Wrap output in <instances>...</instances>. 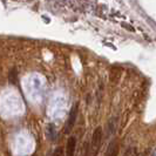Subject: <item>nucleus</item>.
Here are the masks:
<instances>
[{
  "label": "nucleus",
  "mask_w": 156,
  "mask_h": 156,
  "mask_svg": "<svg viewBox=\"0 0 156 156\" xmlns=\"http://www.w3.org/2000/svg\"><path fill=\"white\" fill-rule=\"evenodd\" d=\"M52 156H65L62 148H61V147H58V148L54 150V153H53V155Z\"/></svg>",
  "instance_id": "6e6552de"
},
{
  "label": "nucleus",
  "mask_w": 156,
  "mask_h": 156,
  "mask_svg": "<svg viewBox=\"0 0 156 156\" xmlns=\"http://www.w3.org/2000/svg\"><path fill=\"white\" fill-rule=\"evenodd\" d=\"M139 155V151L136 147H130L126 150V153L123 154V156H137Z\"/></svg>",
  "instance_id": "423d86ee"
},
{
  "label": "nucleus",
  "mask_w": 156,
  "mask_h": 156,
  "mask_svg": "<svg viewBox=\"0 0 156 156\" xmlns=\"http://www.w3.org/2000/svg\"><path fill=\"white\" fill-rule=\"evenodd\" d=\"M75 148H76V139L75 136H70L67 140V146H66V156H74L75 154Z\"/></svg>",
  "instance_id": "7ed1b4c3"
},
{
  "label": "nucleus",
  "mask_w": 156,
  "mask_h": 156,
  "mask_svg": "<svg viewBox=\"0 0 156 156\" xmlns=\"http://www.w3.org/2000/svg\"><path fill=\"white\" fill-rule=\"evenodd\" d=\"M117 150H119V143L116 140H112V142L108 146L107 154L106 156H117Z\"/></svg>",
  "instance_id": "20e7f679"
},
{
  "label": "nucleus",
  "mask_w": 156,
  "mask_h": 156,
  "mask_svg": "<svg viewBox=\"0 0 156 156\" xmlns=\"http://www.w3.org/2000/svg\"><path fill=\"white\" fill-rule=\"evenodd\" d=\"M79 114V103L75 102L73 105V107L70 108L69 115H68V119L66 121V126H65V134H69L73 128H74V125H75V121H76V117H78Z\"/></svg>",
  "instance_id": "f03ea898"
},
{
  "label": "nucleus",
  "mask_w": 156,
  "mask_h": 156,
  "mask_svg": "<svg viewBox=\"0 0 156 156\" xmlns=\"http://www.w3.org/2000/svg\"><path fill=\"white\" fill-rule=\"evenodd\" d=\"M46 133H47V137L51 141H54L56 139V130H55L54 125H48Z\"/></svg>",
  "instance_id": "39448f33"
},
{
  "label": "nucleus",
  "mask_w": 156,
  "mask_h": 156,
  "mask_svg": "<svg viewBox=\"0 0 156 156\" xmlns=\"http://www.w3.org/2000/svg\"><path fill=\"white\" fill-rule=\"evenodd\" d=\"M102 136H103L102 128L101 127H96L93 135H92L90 146H89V149H88V155L89 156H98L102 144Z\"/></svg>",
  "instance_id": "f257e3e1"
},
{
  "label": "nucleus",
  "mask_w": 156,
  "mask_h": 156,
  "mask_svg": "<svg viewBox=\"0 0 156 156\" xmlns=\"http://www.w3.org/2000/svg\"><path fill=\"white\" fill-rule=\"evenodd\" d=\"M9 82L12 85H16V69L13 68V69L9 72Z\"/></svg>",
  "instance_id": "0eeeda50"
},
{
  "label": "nucleus",
  "mask_w": 156,
  "mask_h": 156,
  "mask_svg": "<svg viewBox=\"0 0 156 156\" xmlns=\"http://www.w3.org/2000/svg\"><path fill=\"white\" fill-rule=\"evenodd\" d=\"M151 156H156V150L154 151V153H153V155H151Z\"/></svg>",
  "instance_id": "1a4fd4ad"
}]
</instances>
